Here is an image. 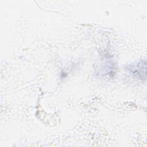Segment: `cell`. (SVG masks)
I'll list each match as a JSON object with an SVG mask.
<instances>
[{"label":"cell","instance_id":"6da1fadb","mask_svg":"<svg viewBox=\"0 0 147 147\" xmlns=\"http://www.w3.org/2000/svg\"><path fill=\"white\" fill-rule=\"evenodd\" d=\"M146 61L138 63L136 64L130 65L128 70L133 75L138 78L143 79L146 78Z\"/></svg>","mask_w":147,"mask_h":147}]
</instances>
